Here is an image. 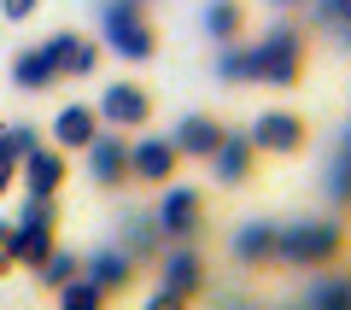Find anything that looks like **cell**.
I'll return each instance as SVG.
<instances>
[{
    "label": "cell",
    "instance_id": "obj_18",
    "mask_svg": "<svg viewBox=\"0 0 351 310\" xmlns=\"http://www.w3.org/2000/svg\"><path fill=\"white\" fill-rule=\"evenodd\" d=\"M240 29H246V6H240V0H211V6H205V36L211 41H240Z\"/></svg>",
    "mask_w": 351,
    "mask_h": 310
},
{
    "label": "cell",
    "instance_id": "obj_10",
    "mask_svg": "<svg viewBox=\"0 0 351 310\" xmlns=\"http://www.w3.org/2000/svg\"><path fill=\"white\" fill-rule=\"evenodd\" d=\"M252 147L258 152H299L304 147V117L293 112H263L252 123Z\"/></svg>",
    "mask_w": 351,
    "mask_h": 310
},
{
    "label": "cell",
    "instance_id": "obj_20",
    "mask_svg": "<svg viewBox=\"0 0 351 310\" xmlns=\"http://www.w3.org/2000/svg\"><path fill=\"white\" fill-rule=\"evenodd\" d=\"M106 298H112V293H106V287L94 281L88 270H82V275H71V281L59 287V305H71V310H100Z\"/></svg>",
    "mask_w": 351,
    "mask_h": 310
},
{
    "label": "cell",
    "instance_id": "obj_4",
    "mask_svg": "<svg viewBox=\"0 0 351 310\" xmlns=\"http://www.w3.org/2000/svg\"><path fill=\"white\" fill-rule=\"evenodd\" d=\"M152 117V94L141 82H129V76H117V82L100 88V123L112 129H141Z\"/></svg>",
    "mask_w": 351,
    "mask_h": 310
},
{
    "label": "cell",
    "instance_id": "obj_27",
    "mask_svg": "<svg viewBox=\"0 0 351 310\" xmlns=\"http://www.w3.org/2000/svg\"><path fill=\"white\" fill-rule=\"evenodd\" d=\"M18 258H12V223H0V275H12Z\"/></svg>",
    "mask_w": 351,
    "mask_h": 310
},
{
    "label": "cell",
    "instance_id": "obj_13",
    "mask_svg": "<svg viewBox=\"0 0 351 310\" xmlns=\"http://www.w3.org/2000/svg\"><path fill=\"white\" fill-rule=\"evenodd\" d=\"M252 158H258L252 135H228V129H223V141H217V152H211V164H217V182H228V187L252 182Z\"/></svg>",
    "mask_w": 351,
    "mask_h": 310
},
{
    "label": "cell",
    "instance_id": "obj_22",
    "mask_svg": "<svg viewBox=\"0 0 351 310\" xmlns=\"http://www.w3.org/2000/svg\"><path fill=\"white\" fill-rule=\"evenodd\" d=\"M328 199L334 205H351V147H339V158L328 164Z\"/></svg>",
    "mask_w": 351,
    "mask_h": 310
},
{
    "label": "cell",
    "instance_id": "obj_3",
    "mask_svg": "<svg viewBox=\"0 0 351 310\" xmlns=\"http://www.w3.org/2000/svg\"><path fill=\"white\" fill-rule=\"evenodd\" d=\"M346 252V228L339 223H287L276 240V263H299V270H322Z\"/></svg>",
    "mask_w": 351,
    "mask_h": 310
},
{
    "label": "cell",
    "instance_id": "obj_29",
    "mask_svg": "<svg viewBox=\"0 0 351 310\" xmlns=\"http://www.w3.org/2000/svg\"><path fill=\"white\" fill-rule=\"evenodd\" d=\"M269 6H299V0H269Z\"/></svg>",
    "mask_w": 351,
    "mask_h": 310
},
{
    "label": "cell",
    "instance_id": "obj_23",
    "mask_svg": "<svg viewBox=\"0 0 351 310\" xmlns=\"http://www.w3.org/2000/svg\"><path fill=\"white\" fill-rule=\"evenodd\" d=\"M18 147H12V135H6V129H0V193H6V187H18Z\"/></svg>",
    "mask_w": 351,
    "mask_h": 310
},
{
    "label": "cell",
    "instance_id": "obj_11",
    "mask_svg": "<svg viewBox=\"0 0 351 310\" xmlns=\"http://www.w3.org/2000/svg\"><path fill=\"white\" fill-rule=\"evenodd\" d=\"M94 135H100V112H94V106H82V99L59 106V117H53V147H64V152H82Z\"/></svg>",
    "mask_w": 351,
    "mask_h": 310
},
{
    "label": "cell",
    "instance_id": "obj_12",
    "mask_svg": "<svg viewBox=\"0 0 351 310\" xmlns=\"http://www.w3.org/2000/svg\"><path fill=\"white\" fill-rule=\"evenodd\" d=\"M276 240H281V223H246V228H234L228 252L240 263H252V270H269L276 263Z\"/></svg>",
    "mask_w": 351,
    "mask_h": 310
},
{
    "label": "cell",
    "instance_id": "obj_14",
    "mask_svg": "<svg viewBox=\"0 0 351 310\" xmlns=\"http://www.w3.org/2000/svg\"><path fill=\"white\" fill-rule=\"evenodd\" d=\"M158 270H164V287H170L176 298H193V293L205 287V263H199V252H193V246L164 252V258H158Z\"/></svg>",
    "mask_w": 351,
    "mask_h": 310
},
{
    "label": "cell",
    "instance_id": "obj_5",
    "mask_svg": "<svg viewBox=\"0 0 351 310\" xmlns=\"http://www.w3.org/2000/svg\"><path fill=\"white\" fill-rule=\"evenodd\" d=\"M82 152H88V176H94L100 187H123L129 182V141H123V129H100Z\"/></svg>",
    "mask_w": 351,
    "mask_h": 310
},
{
    "label": "cell",
    "instance_id": "obj_19",
    "mask_svg": "<svg viewBox=\"0 0 351 310\" xmlns=\"http://www.w3.org/2000/svg\"><path fill=\"white\" fill-rule=\"evenodd\" d=\"M158 240H164L158 217H129V223H123V252H129L135 263H147L152 252H158Z\"/></svg>",
    "mask_w": 351,
    "mask_h": 310
},
{
    "label": "cell",
    "instance_id": "obj_24",
    "mask_svg": "<svg viewBox=\"0 0 351 310\" xmlns=\"http://www.w3.org/2000/svg\"><path fill=\"white\" fill-rule=\"evenodd\" d=\"M316 18H322V24H334L339 36H346V29H351V0H316Z\"/></svg>",
    "mask_w": 351,
    "mask_h": 310
},
{
    "label": "cell",
    "instance_id": "obj_28",
    "mask_svg": "<svg viewBox=\"0 0 351 310\" xmlns=\"http://www.w3.org/2000/svg\"><path fill=\"white\" fill-rule=\"evenodd\" d=\"M0 12H6V18L18 24V18H29V12H36V0H0Z\"/></svg>",
    "mask_w": 351,
    "mask_h": 310
},
{
    "label": "cell",
    "instance_id": "obj_7",
    "mask_svg": "<svg viewBox=\"0 0 351 310\" xmlns=\"http://www.w3.org/2000/svg\"><path fill=\"white\" fill-rule=\"evenodd\" d=\"M176 141H158V135H141V141H129V176L135 182H147V187H164L176 176Z\"/></svg>",
    "mask_w": 351,
    "mask_h": 310
},
{
    "label": "cell",
    "instance_id": "obj_8",
    "mask_svg": "<svg viewBox=\"0 0 351 310\" xmlns=\"http://www.w3.org/2000/svg\"><path fill=\"white\" fill-rule=\"evenodd\" d=\"M64 176H71L64 147H47V141H41L36 152H24V164H18V182H24V193H59Z\"/></svg>",
    "mask_w": 351,
    "mask_h": 310
},
{
    "label": "cell",
    "instance_id": "obj_15",
    "mask_svg": "<svg viewBox=\"0 0 351 310\" xmlns=\"http://www.w3.org/2000/svg\"><path fill=\"white\" fill-rule=\"evenodd\" d=\"M176 152H188V158H211L217 152V141H223V123H217V117H182V123H176Z\"/></svg>",
    "mask_w": 351,
    "mask_h": 310
},
{
    "label": "cell",
    "instance_id": "obj_17",
    "mask_svg": "<svg viewBox=\"0 0 351 310\" xmlns=\"http://www.w3.org/2000/svg\"><path fill=\"white\" fill-rule=\"evenodd\" d=\"M82 270H88V275H94V281H100V287H106V293H123V287H129V281H135V258H129V252H123V246H112V252H94V258H88V263H82Z\"/></svg>",
    "mask_w": 351,
    "mask_h": 310
},
{
    "label": "cell",
    "instance_id": "obj_26",
    "mask_svg": "<svg viewBox=\"0 0 351 310\" xmlns=\"http://www.w3.org/2000/svg\"><path fill=\"white\" fill-rule=\"evenodd\" d=\"M6 135H12L18 158H24V152H36V147H41V129H36V123H12V129H6Z\"/></svg>",
    "mask_w": 351,
    "mask_h": 310
},
{
    "label": "cell",
    "instance_id": "obj_25",
    "mask_svg": "<svg viewBox=\"0 0 351 310\" xmlns=\"http://www.w3.org/2000/svg\"><path fill=\"white\" fill-rule=\"evenodd\" d=\"M311 305H351V281H316Z\"/></svg>",
    "mask_w": 351,
    "mask_h": 310
},
{
    "label": "cell",
    "instance_id": "obj_2",
    "mask_svg": "<svg viewBox=\"0 0 351 310\" xmlns=\"http://www.w3.org/2000/svg\"><path fill=\"white\" fill-rule=\"evenodd\" d=\"M100 29H106V47L117 53V59L141 64L158 53V29L147 24V12H141V0H100Z\"/></svg>",
    "mask_w": 351,
    "mask_h": 310
},
{
    "label": "cell",
    "instance_id": "obj_21",
    "mask_svg": "<svg viewBox=\"0 0 351 310\" xmlns=\"http://www.w3.org/2000/svg\"><path fill=\"white\" fill-rule=\"evenodd\" d=\"M71 275H82V258H71V252H59V246H53L47 258H41L36 281H41V287H53V293H59V287L71 281Z\"/></svg>",
    "mask_w": 351,
    "mask_h": 310
},
{
    "label": "cell",
    "instance_id": "obj_9",
    "mask_svg": "<svg viewBox=\"0 0 351 310\" xmlns=\"http://www.w3.org/2000/svg\"><path fill=\"white\" fill-rule=\"evenodd\" d=\"M53 64H59V82H71V76H94V64H100V41L76 36V29H59V36L47 41Z\"/></svg>",
    "mask_w": 351,
    "mask_h": 310
},
{
    "label": "cell",
    "instance_id": "obj_1",
    "mask_svg": "<svg viewBox=\"0 0 351 310\" xmlns=\"http://www.w3.org/2000/svg\"><path fill=\"white\" fill-rule=\"evenodd\" d=\"M240 59H246V82L293 88L304 76V29L287 24V18H276L252 47H240Z\"/></svg>",
    "mask_w": 351,
    "mask_h": 310
},
{
    "label": "cell",
    "instance_id": "obj_6",
    "mask_svg": "<svg viewBox=\"0 0 351 310\" xmlns=\"http://www.w3.org/2000/svg\"><path fill=\"white\" fill-rule=\"evenodd\" d=\"M199 211H205V199H199V187H176V182H164V199H158V228H164V240H188L193 228H199Z\"/></svg>",
    "mask_w": 351,
    "mask_h": 310
},
{
    "label": "cell",
    "instance_id": "obj_16",
    "mask_svg": "<svg viewBox=\"0 0 351 310\" xmlns=\"http://www.w3.org/2000/svg\"><path fill=\"white\" fill-rule=\"evenodd\" d=\"M12 82H18V88H29V94H41V88L59 82V64H53L47 41H41V47H24V53L12 59Z\"/></svg>",
    "mask_w": 351,
    "mask_h": 310
}]
</instances>
